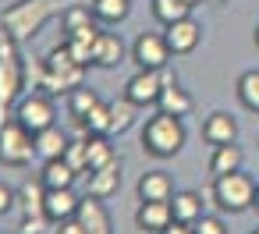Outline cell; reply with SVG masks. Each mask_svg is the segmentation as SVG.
I'll use <instances>...</instances> for the list:
<instances>
[{
  "label": "cell",
  "mask_w": 259,
  "mask_h": 234,
  "mask_svg": "<svg viewBox=\"0 0 259 234\" xmlns=\"http://www.w3.org/2000/svg\"><path fill=\"white\" fill-rule=\"evenodd\" d=\"M117 188H121V163L117 160L85 174V195H93V199H110Z\"/></svg>",
  "instance_id": "obj_11"
},
{
  "label": "cell",
  "mask_w": 259,
  "mask_h": 234,
  "mask_svg": "<svg viewBox=\"0 0 259 234\" xmlns=\"http://www.w3.org/2000/svg\"><path fill=\"white\" fill-rule=\"evenodd\" d=\"M142 149L153 156H178L185 149V124L174 114L156 110L142 128Z\"/></svg>",
  "instance_id": "obj_4"
},
{
  "label": "cell",
  "mask_w": 259,
  "mask_h": 234,
  "mask_svg": "<svg viewBox=\"0 0 259 234\" xmlns=\"http://www.w3.org/2000/svg\"><path fill=\"white\" fill-rule=\"evenodd\" d=\"M82 174L64 160V156H57V160H47L43 163V174H39V181L47 184V188H75V181H78Z\"/></svg>",
  "instance_id": "obj_20"
},
{
  "label": "cell",
  "mask_w": 259,
  "mask_h": 234,
  "mask_svg": "<svg viewBox=\"0 0 259 234\" xmlns=\"http://www.w3.org/2000/svg\"><path fill=\"white\" fill-rule=\"evenodd\" d=\"M68 135L57 128V124H50V128H43V131H36V160H57V156H64V149H68Z\"/></svg>",
  "instance_id": "obj_19"
},
{
  "label": "cell",
  "mask_w": 259,
  "mask_h": 234,
  "mask_svg": "<svg viewBox=\"0 0 259 234\" xmlns=\"http://www.w3.org/2000/svg\"><path fill=\"white\" fill-rule=\"evenodd\" d=\"M93 15L96 22H124L132 11V0H93Z\"/></svg>",
  "instance_id": "obj_26"
},
{
  "label": "cell",
  "mask_w": 259,
  "mask_h": 234,
  "mask_svg": "<svg viewBox=\"0 0 259 234\" xmlns=\"http://www.w3.org/2000/svg\"><path fill=\"white\" fill-rule=\"evenodd\" d=\"M213 202L224 209V213H245L252 209L255 202V181L241 170H231V174H220L213 177V188H209Z\"/></svg>",
  "instance_id": "obj_5"
},
{
  "label": "cell",
  "mask_w": 259,
  "mask_h": 234,
  "mask_svg": "<svg viewBox=\"0 0 259 234\" xmlns=\"http://www.w3.org/2000/svg\"><path fill=\"white\" fill-rule=\"evenodd\" d=\"M255 46H259V25H255Z\"/></svg>",
  "instance_id": "obj_41"
},
{
  "label": "cell",
  "mask_w": 259,
  "mask_h": 234,
  "mask_svg": "<svg viewBox=\"0 0 259 234\" xmlns=\"http://www.w3.org/2000/svg\"><path fill=\"white\" fill-rule=\"evenodd\" d=\"M15 206L22 209V216H43L47 213V184L43 181H25L18 188V202Z\"/></svg>",
  "instance_id": "obj_21"
},
{
  "label": "cell",
  "mask_w": 259,
  "mask_h": 234,
  "mask_svg": "<svg viewBox=\"0 0 259 234\" xmlns=\"http://www.w3.org/2000/svg\"><path fill=\"white\" fill-rule=\"evenodd\" d=\"M132 61L139 68H153V71H163L167 61H170V46L160 32H142L135 43H132Z\"/></svg>",
  "instance_id": "obj_9"
},
{
  "label": "cell",
  "mask_w": 259,
  "mask_h": 234,
  "mask_svg": "<svg viewBox=\"0 0 259 234\" xmlns=\"http://www.w3.org/2000/svg\"><path fill=\"white\" fill-rule=\"evenodd\" d=\"M43 71H47V64L43 61H25V89H43Z\"/></svg>",
  "instance_id": "obj_33"
},
{
  "label": "cell",
  "mask_w": 259,
  "mask_h": 234,
  "mask_svg": "<svg viewBox=\"0 0 259 234\" xmlns=\"http://www.w3.org/2000/svg\"><path fill=\"white\" fill-rule=\"evenodd\" d=\"M22 92H25V61L18 54V43L0 29V128L15 117L11 110L18 107Z\"/></svg>",
  "instance_id": "obj_2"
},
{
  "label": "cell",
  "mask_w": 259,
  "mask_h": 234,
  "mask_svg": "<svg viewBox=\"0 0 259 234\" xmlns=\"http://www.w3.org/2000/svg\"><path fill=\"white\" fill-rule=\"evenodd\" d=\"M78 135H114V114H110V103L93 107L89 117L78 121Z\"/></svg>",
  "instance_id": "obj_23"
},
{
  "label": "cell",
  "mask_w": 259,
  "mask_h": 234,
  "mask_svg": "<svg viewBox=\"0 0 259 234\" xmlns=\"http://www.w3.org/2000/svg\"><path fill=\"white\" fill-rule=\"evenodd\" d=\"M47 223H54L47 213H43V216H22V227H18V230H22V234H47Z\"/></svg>",
  "instance_id": "obj_36"
},
{
  "label": "cell",
  "mask_w": 259,
  "mask_h": 234,
  "mask_svg": "<svg viewBox=\"0 0 259 234\" xmlns=\"http://www.w3.org/2000/svg\"><path fill=\"white\" fill-rule=\"evenodd\" d=\"M238 100H241L245 110L259 114V71H245L238 78Z\"/></svg>",
  "instance_id": "obj_28"
},
{
  "label": "cell",
  "mask_w": 259,
  "mask_h": 234,
  "mask_svg": "<svg viewBox=\"0 0 259 234\" xmlns=\"http://www.w3.org/2000/svg\"><path fill=\"white\" fill-rule=\"evenodd\" d=\"M124 61V43L114 32H100V39L93 43V64L96 68H117Z\"/></svg>",
  "instance_id": "obj_17"
},
{
  "label": "cell",
  "mask_w": 259,
  "mask_h": 234,
  "mask_svg": "<svg viewBox=\"0 0 259 234\" xmlns=\"http://www.w3.org/2000/svg\"><path fill=\"white\" fill-rule=\"evenodd\" d=\"M43 64H47V71H43V92H54V96H68V92H75L78 85H85V68L71 57V50H68V43H57L47 57H43Z\"/></svg>",
  "instance_id": "obj_3"
},
{
  "label": "cell",
  "mask_w": 259,
  "mask_h": 234,
  "mask_svg": "<svg viewBox=\"0 0 259 234\" xmlns=\"http://www.w3.org/2000/svg\"><path fill=\"white\" fill-rule=\"evenodd\" d=\"M68 4H71V0H18V4H11L4 15H0V29H4L15 43H25L54 15H61Z\"/></svg>",
  "instance_id": "obj_1"
},
{
  "label": "cell",
  "mask_w": 259,
  "mask_h": 234,
  "mask_svg": "<svg viewBox=\"0 0 259 234\" xmlns=\"http://www.w3.org/2000/svg\"><path fill=\"white\" fill-rule=\"evenodd\" d=\"M139 199L142 202H170L174 199V181L163 170H146L139 177Z\"/></svg>",
  "instance_id": "obj_13"
},
{
  "label": "cell",
  "mask_w": 259,
  "mask_h": 234,
  "mask_svg": "<svg viewBox=\"0 0 259 234\" xmlns=\"http://www.w3.org/2000/svg\"><path fill=\"white\" fill-rule=\"evenodd\" d=\"M202 138H206L209 146H227V142H234V138H238V121H234L227 110L209 114V117H206V124H202Z\"/></svg>",
  "instance_id": "obj_15"
},
{
  "label": "cell",
  "mask_w": 259,
  "mask_h": 234,
  "mask_svg": "<svg viewBox=\"0 0 259 234\" xmlns=\"http://www.w3.org/2000/svg\"><path fill=\"white\" fill-rule=\"evenodd\" d=\"M195 234H227V227H224V220L220 216H199L195 220Z\"/></svg>",
  "instance_id": "obj_34"
},
{
  "label": "cell",
  "mask_w": 259,
  "mask_h": 234,
  "mask_svg": "<svg viewBox=\"0 0 259 234\" xmlns=\"http://www.w3.org/2000/svg\"><path fill=\"white\" fill-rule=\"evenodd\" d=\"M82 199L75 195V188H47V216L54 223H64L78 213Z\"/></svg>",
  "instance_id": "obj_14"
},
{
  "label": "cell",
  "mask_w": 259,
  "mask_h": 234,
  "mask_svg": "<svg viewBox=\"0 0 259 234\" xmlns=\"http://www.w3.org/2000/svg\"><path fill=\"white\" fill-rule=\"evenodd\" d=\"M64 160H68L78 174H89V135L71 138V142H68V149H64Z\"/></svg>",
  "instance_id": "obj_29"
},
{
  "label": "cell",
  "mask_w": 259,
  "mask_h": 234,
  "mask_svg": "<svg viewBox=\"0 0 259 234\" xmlns=\"http://www.w3.org/2000/svg\"><path fill=\"white\" fill-rule=\"evenodd\" d=\"M252 234H259V230H252Z\"/></svg>",
  "instance_id": "obj_43"
},
{
  "label": "cell",
  "mask_w": 259,
  "mask_h": 234,
  "mask_svg": "<svg viewBox=\"0 0 259 234\" xmlns=\"http://www.w3.org/2000/svg\"><path fill=\"white\" fill-rule=\"evenodd\" d=\"M64 43H68L71 57H75L82 68H89V64H93V46H89V43H78V39H64Z\"/></svg>",
  "instance_id": "obj_35"
},
{
  "label": "cell",
  "mask_w": 259,
  "mask_h": 234,
  "mask_svg": "<svg viewBox=\"0 0 259 234\" xmlns=\"http://www.w3.org/2000/svg\"><path fill=\"white\" fill-rule=\"evenodd\" d=\"M167 32H163V39H167V46H170V54L174 57H185V54H192L199 43H202V29H199V22L188 15V18H181V22H170V25H163Z\"/></svg>",
  "instance_id": "obj_10"
},
{
  "label": "cell",
  "mask_w": 259,
  "mask_h": 234,
  "mask_svg": "<svg viewBox=\"0 0 259 234\" xmlns=\"http://www.w3.org/2000/svg\"><path fill=\"white\" fill-rule=\"evenodd\" d=\"M15 202H18V192H15V188H8V184H0V216H4Z\"/></svg>",
  "instance_id": "obj_37"
},
{
  "label": "cell",
  "mask_w": 259,
  "mask_h": 234,
  "mask_svg": "<svg viewBox=\"0 0 259 234\" xmlns=\"http://www.w3.org/2000/svg\"><path fill=\"white\" fill-rule=\"evenodd\" d=\"M54 234H85V227L78 223V216H71V220L57 223V230H54Z\"/></svg>",
  "instance_id": "obj_38"
},
{
  "label": "cell",
  "mask_w": 259,
  "mask_h": 234,
  "mask_svg": "<svg viewBox=\"0 0 259 234\" xmlns=\"http://www.w3.org/2000/svg\"><path fill=\"white\" fill-rule=\"evenodd\" d=\"M163 85H167V75H163V71L139 68V71L124 82V100H132L135 107H149V103H156V100H160Z\"/></svg>",
  "instance_id": "obj_8"
},
{
  "label": "cell",
  "mask_w": 259,
  "mask_h": 234,
  "mask_svg": "<svg viewBox=\"0 0 259 234\" xmlns=\"http://www.w3.org/2000/svg\"><path fill=\"white\" fill-rule=\"evenodd\" d=\"M153 15L156 22L170 25V22H181L192 15V4H185V0H153Z\"/></svg>",
  "instance_id": "obj_27"
},
{
  "label": "cell",
  "mask_w": 259,
  "mask_h": 234,
  "mask_svg": "<svg viewBox=\"0 0 259 234\" xmlns=\"http://www.w3.org/2000/svg\"><path fill=\"white\" fill-rule=\"evenodd\" d=\"M54 117H57V110H54V100H50V92H29V96H22L18 100V107H15V121L18 124H25L32 135L36 131H43V128H50L54 124Z\"/></svg>",
  "instance_id": "obj_7"
},
{
  "label": "cell",
  "mask_w": 259,
  "mask_h": 234,
  "mask_svg": "<svg viewBox=\"0 0 259 234\" xmlns=\"http://www.w3.org/2000/svg\"><path fill=\"white\" fill-rule=\"evenodd\" d=\"M160 234H195V227L192 223H181V220H174L167 230H160Z\"/></svg>",
  "instance_id": "obj_39"
},
{
  "label": "cell",
  "mask_w": 259,
  "mask_h": 234,
  "mask_svg": "<svg viewBox=\"0 0 259 234\" xmlns=\"http://www.w3.org/2000/svg\"><path fill=\"white\" fill-rule=\"evenodd\" d=\"M89 22H96L93 8H82V4H68V8L61 11V25H64V32H75V29L89 25Z\"/></svg>",
  "instance_id": "obj_31"
},
{
  "label": "cell",
  "mask_w": 259,
  "mask_h": 234,
  "mask_svg": "<svg viewBox=\"0 0 259 234\" xmlns=\"http://www.w3.org/2000/svg\"><path fill=\"white\" fill-rule=\"evenodd\" d=\"M156 107L163 110V114H174V117H188L192 114V107H195V100L174 82V78H167V85H163V92H160V100H156Z\"/></svg>",
  "instance_id": "obj_18"
},
{
  "label": "cell",
  "mask_w": 259,
  "mask_h": 234,
  "mask_svg": "<svg viewBox=\"0 0 259 234\" xmlns=\"http://www.w3.org/2000/svg\"><path fill=\"white\" fill-rule=\"evenodd\" d=\"M185 4H192V8H195V4H199V0H185Z\"/></svg>",
  "instance_id": "obj_42"
},
{
  "label": "cell",
  "mask_w": 259,
  "mask_h": 234,
  "mask_svg": "<svg viewBox=\"0 0 259 234\" xmlns=\"http://www.w3.org/2000/svg\"><path fill=\"white\" fill-rule=\"evenodd\" d=\"M110 114H114V131H128L135 124V103L132 100H121V103H110Z\"/></svg>",
  "instance_id": "obj_32"
},
{
  "label": "cell",
  "mask_w": 259,
  "mask_h": 234,
  "mask_svg": "<svg viewBox=\"0 0 259 234\" xmlns=\"http://www.w3.org/2000/svg\"><path fill=\"white\" fill-rule=\"evenodd\" d=\"M231 170H241V149H238L234 142H227V146H213L209 174L220 177V174H231Z\"/></svg>",
  "instance_id": "obj_24"
},
{
  "label": "cell",
  "mask_w": 259,
  "mask_h": 234,
  "mask_svg": "<svg viewBox=\"0 0 259 234\" xmlns=\"http://www.w3.org/2000/svg\"><path fill=\"white\" fill-rule=\"evenodd\" d=\"M114 160H117V156H114L107 135H89V170H100V167H107V163H114Z\"/></svg>",
  "instance_id": "obj_30"
},
{
  "label": "cell",
  "mask_w": 259,
  "mask_h": 234,
  "mask_svg": "<svg viewBox=\"0 0 259 234\" xmlns=\"http://www.w3.org/2000/svg\"><path fill=\"white\" fill-rule=\"evenodd\" d=\"M174 223V209L170 202H142L139 213H135V227L146 230V234H160Z\"/></svg>",
  "instance_id": "obj_12"
},
{
  "label": "cell",
  "mask_w": 259,
  "mask_h": 234,
  "mask_svg": "<svg viewBox=\"0 0 259 234\" xmlns=\"http://www.w3.org/2000/svg\"><path fill=\"white\" fill-rule=\"evenodd\" d=\"M75 216H78V223L85 227V234H114V230H110V216H107V209H103V199L85 195Z\"/></svg>",
  "instance_id": "obj_16"
},
{
  "label": "cell",
  "mask_w": 259,
  "mask_h": 234,
  "mask_svg": "<svg viewBox=\"0 0 259 234\" xmlns=\"http://www.w3.org/2000/svg\"><path fill=\"white\" fill-rule=\"evenodd\" d=\"M103 100L96 96V89H89V85H78L75 92H68V114L75 117V121H85L89 117V110L93 107H100Z\"/></svg>",
  "instance_id": "obj_25"
},
{
  "label": "cell",
  "mask_w": 259,
  "mask_h": 234,
  "mask_svg": "<svg viewBox=\"0 0 259 234\" xmlns=\"http://www.w3.org/2000/svg\"><path fill=\"white\" fill-rule=\"evenodd\" d=\"M32 160H36V135L11 117L0 128V163L4 167H29Z\"/></svg>",
  "instance_id": "obj_6"
},
{
  "label": "cell",
  "mask_w": 259,
  "mask_h": 234,
  "mask_svg": "<svg viewBox=\"0 0 259 234\" xmlns=\"http://www.w3.org/2000/svg\"><path fill=\"white\" fill-rule=\"evenodd\" d=\"M170 209H174V220L195 227V220L202 216V195H199V192H174Z\"/></svg>",
  "instance_id": "obj_22"
},
{
  "label": "cell",
  "mask_w": 259,
  "mask_h": 234,
  "mask_svg": "<svg viewBox=\"0 0 259 234\" xmlns=\"http://www.w3.org/2000/svg\"><path fill=\"white\" fill-rule=\"evenodd\" d=\"M252 209L259 213V184H255V202H252Z\"/></svg>",
  "instance_id": "obj_40"
}]
</instances>
